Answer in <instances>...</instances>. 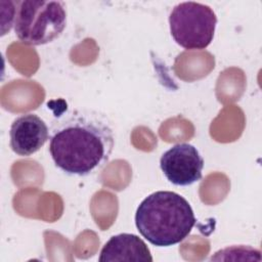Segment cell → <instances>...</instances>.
<instances>
[{
	"mask_svg": "<svg viewBox=\"0 0 262 262\" xmlns=\"http://www.w3.org/2000/svg\"><path fill=\"white\" fill-rule=\"evenodd\" d=\"M115 147L113 129L97 115L74 113L56 124L49 138L54 165L68 175L87 176L102 168Z\"/></svg>",
	"mask_w": 262,
	"mask_h": 262,
	"instance_id": "cell-1",
	"label": "cell"
},
{
	"mask_svg": "<svg viewBox=\"0 0 262 262\" xmlns=\"http://www.w3.org/2000/svg\"><path fill=\"white\" fill-rule=\"evenodd\" d=\"M195 222L189 203L182 195L169 190L150 193L135 213L139 233L157 247H170L182 242Z\"/></svg>",
	"mask_w": 262,
	"mask_h": 262,
	"instance_id": "cell-2",
	"label": "cell"
},
{
	"mask_svg": "<svg viewBox=\"0 0 262 262\" xmlns=\"http://www.w3.org/2000/svg\"><path fill=\"white\" fill-rule=\"evenodd\" d=\"M13 28L28 45H44L58 38L67 26L66 5L61 1L24 0L15 2Z\"/></svg>",
	"mask_w": 262,
	"mask_h": 262,
	"instance_id": "cell-3",
	"label": "cell"
},
{
	"mask_svg": "<svg viewBox=\"0 0 262 262\" xmlns=\"http://www.w3.org/2000/svg\"><path fill=\"white\" fill-rule=\"evenodd\" d=\"M169 25L171 35L178 45L187 50H201L213 41L217 16L206 4L181 2L172 9Z\"/></svg>",
	"mask_w": 262,
	"mask_h": 262,
	"instance_id": "cell-4",
	"label": "cell"
},
{
	"mask_svg": "<svg viewBox=\"0 0 262 262\" xmlns=\"http://www.w3.org/2000/svg\"><path fill=\"white\" fill-rule=\"evenodd\" d=\"M160 167L169 182L187 186L201 180L204 159L192 144L177 143L162 155Z\"/></svg>",
	"mask_w": 262,
	"mask_h": 262,
	"instance_id": "cell-5",
	"label": "cell"
},
{
	"mask_svg": "<svg viewBox=\"0 0 262 262\" xmlns=\"http://www.w3.org/2000/svg\"><path fill=\"white\" fill-rule=\"evenodd\" d=\"M9 144L12 151L20 157L37 152L49 139V129L44 120L35 114L16 118L9 131Z\"/></svg>",
	"mask_w": 262,
	"mask_h": 262,
	"instance_id": "cell-6",
	"label": "cell"
},
{
	"mask_svg": "<svg viewBox=\"0 0 262 262\" xmlns=\"http://www.w3.org/2000/svg\"><path fill=\"white\" fill-rule=\"evenodd\" d=\"M98 260L152 262V256L146 244L133 233H120L113 235L102 247Z\"/></svg>",
	"mask_w": 262,
	"mask_h": 262,
	"instance_id": "cell-7",
	"label": "cell"
}]
</instances>
